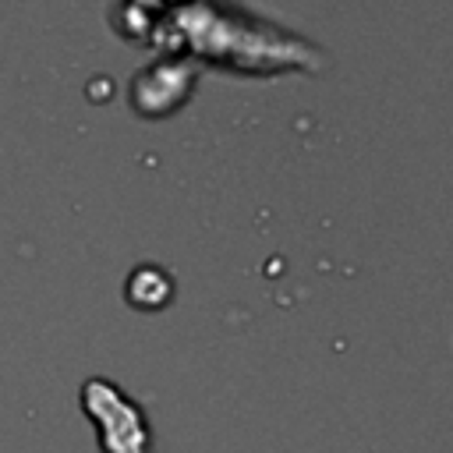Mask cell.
I'll use <instances>...</instances> for the list:
<instances>
[{"instance_id": "obj_1", "label": "cell", "mask_w": 453, "mask_h": 453, "mask_svg": "<svg viewBox=\"0 0 453 453\" xmlns=\"http://www.w3.org/2000/svg\"><path fill=\"white\" fill-rule=\"evenodd\" d=\"M81 403L99 428L103 453H152L145 414L106 379H92L81 389Z\"/></svg>"}]
</instances>
